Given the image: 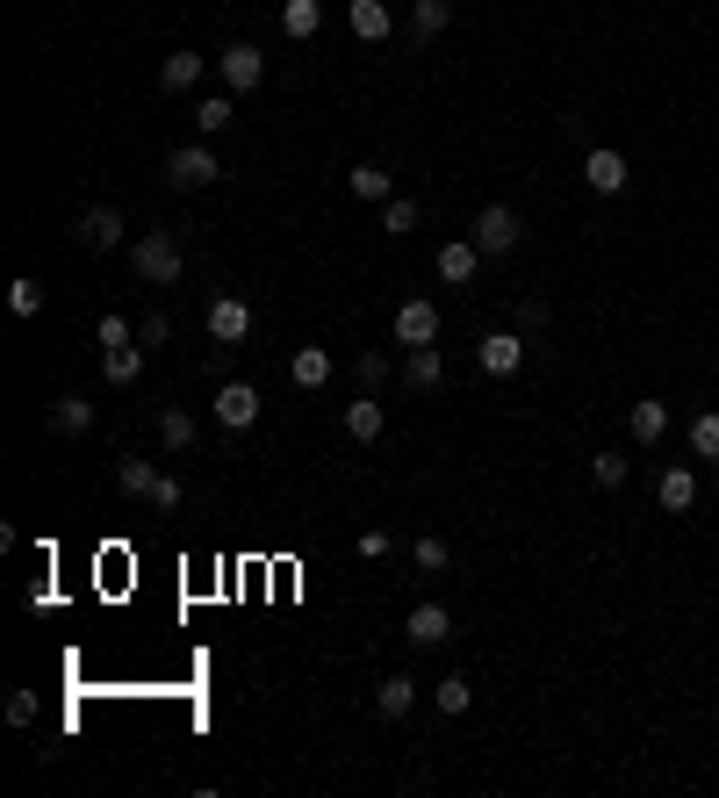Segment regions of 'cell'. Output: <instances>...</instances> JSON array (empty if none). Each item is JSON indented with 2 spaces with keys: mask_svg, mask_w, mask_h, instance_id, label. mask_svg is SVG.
<instances>
[{
  "mask_svg": "<svg viewBox=\"0 0 719 798\" xmlns=\"http://www.w3.org/2000/svg\"><path fill=\"white\" fill-rule=\"evenodd\" d=\"M346 432H353L360 447H367V439H381V432H389V410H381V396H375V389H367L360 403H346Z\"/></svg>",
  "mask_w": 719,
  "mask_h": 798,
  "instance_id": "13",
  "label": "cell"
},
{
  "mask_svg": "<svg viewBox=\"0 0 719 798\" xmlns=\"http://www.w3.org/2000/svg\"><path fill=\"white\" fill-rule=\"evenodd\" d=\"M231 94H209V101H194V130H202V137H223V130H231Z\"/></svg>",
  "mask_w": 719,
  "mask_h": 798,
  "instance_id": "26",
  "label": "cell"
},
{
  "mask_svg": "<svg viewBox=\"0 0 719 798\" xmlns=\"http://www.w3.org/2000/svg\"><path fill=\"white\" fill-rule=\"evenodd\" d=\"M439 381H447V360H439V346H410L403 389H439Z\"/></svg>",
  "mask_w": 719,
  "mask_h": 798,
  "instance_id": "17",
  "label": "cell"
},
{
  "mask_svg": "<svg viewBox=\"0 0 719 798\" xmlns=\"http://www.w3.org/2000/svg\"><path fill=\"white\" fill-rule=\"evenodd\" d=\"M288 375H296V389H324V381H331V352L324 346H302L296 360H288Z\"/></svg>",
  "mask_w": 719,
  "mask_h": 798,
  "instance_id": "21",
  "label": "cell"
},
{
  "mask_svg": "<svg viewBox=\"0 0 719 798\" xmlns=\"http://www.w3.org/2000/svg\"><path fill=\"white\" fill-rule=\"evenodd\" d=\"M137 339H144V346H166V339H173V325H166V317H144V325H137Z\"/></svg>",
  "mask_w": 719,
  "mask_h": 798,
  "instance_id": "36",
  "label": "cell"
},
{
  "mask_svg": "<svg viewBox=\"0 0 719 798\" xmlns=\"http://www.w3.org/2000/svg\"><path fill=\"white\" fill-rule=\"evenodd\" d=\"M626 432H633V447H655V439L669 432V403L662 396H640V403L626 410Z\"/></svg>",
  "mask_w": 719,
  "mask_h": 798,
  "instance_id": "12",
  "label": "cell"
},
{
  "mask_svg": "<svg viewBox=\"0 0 719 798\" xmlns=\"http://www.w3.org/2000/svg\"><path fill=\"white\" fill-rule=\"evenodd\" d=\"M583 180H590V194H619L633 173H626L619 151H590V159H583Z\"/></svg>",
  "mask_w": 719,
  "mask_h": 798,
  "instance_id": "14",
  "label": "cell"
},
{
  "mask_svg": "<svg viewBox=\"0 0 719 798\" xmlns=\"http://www.w3.org/2000/svg\"><path fill=\"white\" fill-rule=\"evenodd\" d=\"M252 418H259V389H252V381H223V389H217V425L244 432Z\"/></svg>",
  "mask_w": 719,
  "mask_h": 798,
  "instance_id": "9",
  "label": "cell"
},
{
  "mask_svg": "<svg viewBox=\"0 0 719 798\" xmlns=\"http://www.w3.org/2000/svg\"><path fill=\"white\" fill-rule=\"evenodd\" d=\"M447 561H453V555H447V540H418V569H432V576H439Z\"/></svg>",
  "mask_w": 719,
  "mask_h": 798,
  "instance_id": "35",
  "label": "cell"
},
{
  "mask_svg": "<svg viewBox=\"0 0 719 798\" xmlns=\"http://www.w3.org/2000/svg\"><path fill=\"white\" fill-rule=\"evenodd\" d=\"M655 497H662V511H691V503H698V475L691 468H662Z\"/></svg>",
  "mask_w": 719,
  "mask_h": 798,
  "instance_id": "18",
  "label": "cell"
},
{
  "mask_svg": "<svg viewBox=\"0 0 719 798\" xmlns=\"http://www.w3.org/2000/svg\"><path fill=\"white\" fill-rule=\"evenodd\" d=\"M381 375H389V360H381V352H360V381L367 389H381Z\"/></svg>",
  "mask_w": 719,
  "mask_h": 798,
  "instance_id": "37",
  "label": "cell"
},
{
  "mask_svg": "<svg viewBox=\"0 0 719 798\" xmlns=\"http://www.w3.org/2000/svg\"><path fill=\"white\" fill-rule=\"evenodd\" d=\"M346 188H353L360 202H389V173H381V166H353V173H346Z\"/></svg>",
  "mask_w": 719,
  "mask_h": 798,
  "instance_id": "29",
  "label": "cell"
},
{
  "mask_svg": "<svg viewBox=\"0 0 719 798\" xmlns=\"http://www.w3.org/2000/svg\"><path fill=\"white\" fill-rule=\"evenodd\" d=\"M691 453H698V460H719V410L691 418Z\"/></svg>",
  "mask_w": 719,
  "mask_h": 798,
  "instance_id": "31",
  "label": "cell"
},
{
  "mask_svg": "<svg viewBox=\"0 0 719 798\" xmlns=\"http://www.w3.org/2000/svg\"><path fill=\"white\" fill-rule=\"evenodd\" d=\"M476 245H482V259H503V252L518 245V217H511L503 202H489L482 217H476Z\"/></svg>",
  "mask_w": 719,
  "mask_h": 798,
  "instance_id": "6",
  "label": "cell"
},
{
  "mask_svg": "<svg viewBox=\"0 0 719 798\" xmlns=\"http://www.w3.org/2000/svg\"><path fill=\"white\" fill-rule=\"evenodd\" d=\"M116 482L122 489H130V497H144V503H159V511H180V497H188V489H180L173 482V475H159V468H151V460H116Z\"/></svg>",
  "mask_w": 719,
  "mask_h": 798,
  "instance_id": "2",
  "label": "cell"
},
{
  "mask_svg": "<svg viewBox=\"0 0 719 798\" xmlns=\"http://www.w3.org/2000/svg\"><path fill=\"white\" fill-rule=\"evenodd\" d=\"M590 482H598V489H626V460L619 453H598V460H590Z\"/></svg>",
  "mask_w": 719,
  "mask_h": 798,
  "instance_id": "33",
  "label": "cell"
},
{
  "mask_svg": "<svg viewBox=\"0 0 719 798\" xmlns=\"http://www.w3.org/2000/svg\"><path fill=\"white\" fill-rule=\"evenodd\" d=\"M8 310H14V317H43V288H37V281H14V288H8Z\"/></svg>",
  "mask_w": 719,
  "mask_h": 798,
  "instance_id": "32",
  "label": "cell"
},
{
  "mask_svg": "<svg viewBox=\"0 0 719 798\" xmlns=\"http://www.w3.org/2000/svg\"><path fill=\"white\" fill-rule=\"evenodd\" d=\"M101 375H109L116 389H130V381L144 375V352H137V346H101Z\"/></svg>",
  "mask_w": 719,
  "mask_h": 798,
  "instance_id": "22",
  "label": "cell"
},
{
  "mask_svg": "<svg viewBox=\"0 0 719 798\" xmlns=\"http://www.w3.org/2000/svg\"><path fill=\"white\" fill-rule=\"evenodd\" d=\"M87 425H94V396H80V389H72V396H58V403H51V432L80 439Z\"/></svg>",
  "mask_w": 719,
  "mask_h": 798,
  "instance_id": "15",
  "label": "cell"
},
{
  "mask_svg": "<svg viewBox=\"0 0 719 798\" xmlns=\"http://www.w3.org/2000/svg\"><path fill=\"white\" fill-rule=\"evenodd\" d=\"M403 640H410V648H439V640H453L447 605H418V611L403 619Z\"/></svg>",
  "mask_w": 719,
  "mask_h": 798,
  "instance_id": "10",
  "label": "cell"
},
{
  "mask_svg": "<svg viewBox=\"0 0 719 798\" xmlns=\"http://www.w3.org/2000/svg\"><path fill=\"white\" fill-rule=\"evenodd\" d=\"M130 267H137V281H151V288H173L188 259H180L173 230H151V238H137V245H130Z\"/></svg>",
  "mask_w": 719,
  "mask_h": 798,
  "instance_id": "1",
  "label": "cell"
},
{
  "mask_svg": "<svg viewBox=\"0 0 719 798\" xmlns=\"http://www.w3.org/2000/svg\"><path fill=\"white\" fill-rule=\"evenodd\" d=\"M80 245H87V252H116V245H122V217H116V209H87V217H80Z\"/></svg>",
  "mask_w": 719,
  "mask_h": 798,
  "instance_id": "16",
  "label": "cell"
},
{
  "mask_svg": "<svg viewBox=\"0 0 719 798\" xmlns=\"http://www.w3.org/2000/svg\"><path fill=\"white\" fill-rule=\"evenodd\" d=\"M353 37L360 43H389V8H381V0H353Z\"/></svg>",
  "mask_w": 719,
  "mask_h": 798,
  "instance_id": "24",
  "label": "cell"
},
{
  "mask_svg": "<svg viewBox=\"0 0 719 798\" xmlns=\"http://www.w3.org/2000/svg\"><path fill=\"white\" fill-rule=\"evenodd\" d=\"M166 180H173V188H217L223 166H217L209 144H180V151H166Z\"/></svg>",
  "mask_w": 719,
  "mask_h": 798,
  "instance_id": "3",
  "label": "cell"
},
{
  "mask_svg": "<svg viewBox=\"0 0 719 798\" xmlns=\"http://www.w3.org/2000/svg\"><path fill=\"white\" fill-rule=\"evenodd\" d=\"M389 331H396V346H439V310L432 302H403Z\"/></svg>",
  "mask_w": 719,
  "mask_h": 798,
  "instance_id": "7",
  "label": "cell"
},
{
  "mask_svg": "<svg viewBox=\"0 0 719 798\" xmlns=\"http://www.w3.org/2000/svg\"><path fill=\"white\" fill-rule=\"evenodd\" d=\"M8 727H37V690H8Z\"/></svg>",
  "mask_w": 719,
  "mask_h": 798,
  "instance_id": "34",
  "label": "cell"
},
{
  "mask_svg": "<svg viewBox=\"0 0 719 798\" xmlns=\"http://www.w3.org/2000/svg\"><path fill=\"white\" fill-rule=\"evenodd\" d=\"M281 29H288V37H317V29H324V0H288V8H281Z\"/></svg>",
  "mask_w": 719,
  "mask_h": 798,
  "instance_id": "23",
  "label": "cell"
},
{
  "mask_svg": "<svg viewBox=\"0 0 719 798\" xmlns=\"http://www.w3.org/2000/svg\"><path fill=\"white\" fill-rule=\"evenodd\" d=\"M381 230H389V238L418 230V202H410V194H389V202H381Z\"/></svg>",
  "mask_w": 719,
  "mask_h": 798,
  "instance_id": "30",
  "label": "cell"
},
{
  "mask_svg": "<svg viewBox=\"0 0 719 798\" xmlns=\"http://www.w3.org/2000/svg\"><path fill=\"white\" fill-rule=\"evenodd\" d=\"M159 439H166V453H188L194 447V418L188 410H159Z\"/></svg>",
  "mask_w": 719,
  "mask_h": 798,
  "instance_id": "28",
  "label": "cell"
},
{
  "mask_svg": "<svg viewBox=\"0 0 719 798\" xmlns=\"http://www.w3.org/2000/svg\"><path fill=\"white\" fill-rule=\"evenodd\" d=\"M217 72H223L231 94H252V87L267 80V51H259V43H231V51L217 58Z\"/></svg>",
  "mask_w": 719,
  "mask_h": 798,
  "instance_id": "4",
  "label": "cell"
},
{
  "mask_svg": "<svg viewBox=\"0 0 719 798\" xmlns=\"http://www.w3.org/2000/svg\"><path fill=\"white\" fill-rule=\"evenodd\" d=\"M101 346H130V325H122V317L109 310V317H101Z\"/></svg>",
  "mask_w": 719,
  "mask_h": 798,
  "instance_id": "38",
  "label": "cell"
},
{
  "mask_svg": "<svg viewBox=\"0 0 719 798\" xmlns=\"http://www.w3.org/2000/svg\"><path fill=\"white\" fill-rule=\"evenodd\" d=\"M432 267H439V281H447V288H468V281H476V267H482V245L476 238H453V245H439V259H432Z\"/></svg>",
  "mask_w": 719,
  "mask_h": 798,
  "instance_id": "8",
  "label": "cell"
},
{
  "mask_svg": "<svg viewBox=\"0 0 719 798\" xmlns=\"http://www.w3.org/2000/svg\"><path fill=\"white\" fill-rule=\"evenodd\" d=\"M194 80H202V51H173V58L159 66V87H166V94H188Z\"/></svg>",
  "mask_w": 719,
  "mask_h": 798,
  "instance_id": "20",
  "label": "cell"
},
{
  "mask_svg": "<svg viewBox=\"0 0 719 798\" xmlns=\"http://www.w3.org/2000/svg\"><path fill=\"white\" fill-rule=\"evenodd\" d=\"M432 705H439L447 719H461L468 705H476V684H468V677H439V684H432Z\"/></svg>",
  "mask_w": 719,
  "mask_h": 798,
  "instance_id": "25",
  "label": "cell"
},
{
  "mask_svg": "<svg viewBox=\"0 0 719 798\" xmlns=\"http://www.w3.org/2000/svg\"><path fill=\"white\" fill-rule=\"evenodd\" d=\"M447 22H453V0H418V8H410V29H418L425 43H432Z\"/></svg>",
  "mask_w": 719,
  "mask_h": 798,
  "instance_id": "27",
  "label": "cell"
},
{
  "mask_svg": "<svg viewBox=\"0 0 719 798\" xmlns=\"http://www.w3.org/2000/svg\"><path fill=\"white\" fill-rule=\"evenodd\" d=\"M244 331H252V310H244L238 296H217V302H209V339H217V346H238Z\"/></svg>",
  "mask_w": 719,
  "mask_h": 798,
  "instance_id": "11",
  "label": "cell"
},
{
  "mask_svg": "<svg viewBox=\"0 0 719 798\" xmlns=\"http://www.w3.org/2000/svg\"><path fill=\"white\" fill-rule=\"evenodd\" d=\"M410 705H418V684H410V677H381L375 684V712L381 719H403Z\"/></svg>",
  "mask_w": 719,
  "mask_h": 798,
  "instance_id": "19",
  "label": "cell"
},
{
  "mask_svg": "<svg viewBox=\"0 0 719 798\" xmlns=\"http://www.w3.org/2000/svg\"><path fill=\"white\" fill-rule=\"evenodd\" d=\"M476 360H482V375L511 381L518 367H526V339H518V331H489V339L476 346Z\"/></svg>",
  "mask_w": 719,
  "mask_h": 798,
  "instance_id": "5",
  "label": "cell"
}]
</instances>
